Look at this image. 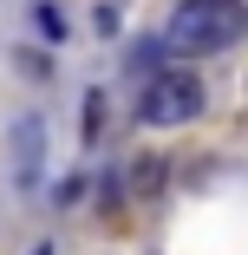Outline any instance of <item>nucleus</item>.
Segmentation results:
<instances>
[{"label": "nucleus", "mask_w": 248, "mask_h": 255, "mask_svg": "<svg viewBox=\"0 0 248 255\" xmlns=\"http://www.w3.org/2000/svg\"><path fill=\"white\" fill-rule=\"evenodd\" d=\"M39 144H46V125L26 112L13 125V157H20V183H39Z\"/></svg>", "instance_id": "7ed1b4c3"}, {"label": "nucleus", "mask_w": 248, "mask_h": 255, "mask_svg": "<svg viewBox=\"0 0 248 255\" xmlns=\"http://www.w3.org/2000/svg\"><path fill=\"white\" fill-rule=\"evenodd\" d=\"M33 26H39L46 39H66V20H59V7H39V13H33Z\"/></svg>", "instance_id": "39448f33"}, {"label": "nucleus", "mask_w": 248, "mask_h": 255, "mask_svg": "<svg viewBox=\"0 0 248 255\" xmlns=\"http://www.w3.org/2000/svg\"><path fill=\"white\" fill-rule=\"evenodd\" d=\"M131 190H137V196H157V190H164V164H157V157H137V164H131Z\"/></svg>", "instance_id": "20e7f679"}, {"label": "nucleus", "mask_w": 248, "mask_h": 255, "mask_svg": "<svg viewBox=\"0 0 248 255\" xmlns=\"http://www.w3.org/2000/svg\"><path fill=\"white\" fill-rule=\"evenodd\" d=\"M203 105H209V85L196 72H151L144 92H137V118L144 125H189Z\"/></svg>", "instance_id": "f03ea898"}, {"label": "nucleus", "mask_w": 248, "mask_h": 255, "mask_svg": "<svg viewBox=\"0 0 248 255\" xmlns=\"http://www.w3.org/2000/svg\"><path fill=\"white\" fill-rule=\"evenodd\" d=\"M98 125H105V92H91V98H85V131L98 137Z\"/></svg>", "instance_id": "423d86ee"}, {"label": "nucleus", "mask_w": 248, "mask_h": 255, "mask_svg": "<svg viewBox=\"0 0 248 255\" xmlns=\"http://www.w3.org/2000/svg\"><path fill=\"white\" fill-rule=\"evenodd\" d=\"M242 33H248V0H183L170 13L164 46L189 59V53H222V46H235Z\"/></svg>", "instance_id": "f257e3e1"}, {"label": "nucleus", "mask_w": 248, "mask_h": 255, "mask_svg": "<svg viewBox=\"0 0 248 255\" xmlns=\"http://www.w3.org/2000/svg\"><path fill=\"white\" fill-rule=\"evenodd\" d=\"M39 255H46V249H39Z\"/></svg>", "instance_id": "0eeeda50"}]
</instances>
